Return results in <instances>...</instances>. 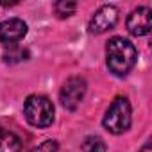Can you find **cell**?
<instances>
[{
	"label": "cell",
	"instance_id": "cell-1",
	"mask_svg": "<svg viewBox=\"0 0 152 152\" xmlns=\"http://www.w3.org/2000/svg\"><path fill=\"white\" fill-rule=\"evenodd\" d=\"M106 56H107V68L115 75L122 77V75H127L132 70V66L136 64L138 50L129 39L115 36L107 41Z\"/></svg>",
	"mask_w": 152,
	"mask_h": 152
},
{
	"label": "cell",
	"instance_id": "cell-2",
	"mask_svg": "<svg viewBox=\"0 0 152 152\" xmlns=\"http://www.w3.org/2000/svg\"><path fill=\"white\" fill-rule=\"evenodd\" d=\"M131 122H132V116H131L129 100L125 97H116L104 115V120H102L104 127L111 134H124L125 131H129Z\"/></svg>",
	"mask_w": 152,
	"mask_h": 152
},
{
	"label": "cell",
	"instance_id": "cell-3",
	"mask_svg": "<svg viewBox=\"0 0 152 152\" xmlns=\"http://www.w3.org/2000/svg\"><path fill=\"white\" fill-rule=\"evenodd\" d=\"M23 115L34 127H48L54 122V104L45 95H31L25 100Z\"/></svg>",
	"mask_w": 152,
	"mask_h": 152
},
{
	"label": "cell",
	"instance_id": "cell-4",
	"mask_svg": "<svg viewBox=\"0 0 152 152\" xmlns=\"http://www.w3.org/2000/svg\"><path fill=\"white\" fill-rule=\"evenodd\" d=\"M84 95H86V81L83 77H70L63 84L59 97H61V104L66 109L75 111V109L81 106Z\"/></svg>",
	"mask_w": 152,
	"mask_h": 152
},
{
	"label": "cell",
	"instance_id": "cell-5",
	"mask_svg": "<svg viewBox=\"0 0 152 152\" xmlns=\"http://www.w3.org/2000/svg\"><path fill=\"white\" fill-rule=\"evenodd\" d=\"M118 22V9L115 6H102L95 11L90 20V32L91 34H104L113 29Z\"/></svg>",
	"mask_w": 152,
	"mask_h": 152
},
{
	"label": "cell",
	"instance_id": "cell-6",
	"mask_svg": "<svg viewBox=\"0 0 152 152\" xmlns=\"http://www.w3.org/2000/svg\"><path fill=\"white\" fill-rule=\"evenodd\" d=\"M25 34H27V23L20 18H9L0 22V43L6 45L18 43L20 39H23Z\"/></svg>",
	"mask_w": 152,
	"mask_h": 152
},
{
	"label": "cell",
	"instance_id": "cell-7",
	"mask_svg": "<svg viewBox=\"0 0 152 152\" xmlns=\"http://www.w3.org/2000/svg\"><path fill=\"white\" fill-rule=\"evenodd\" d=\"M150 9L148 7H138L134 9L127 18V31L132 36H147L150 32Z\"/></svg>",
	"mask_w": 152,
	"mask_h": 152
},
{
	"label": "cell",
	"instance_id": "cell-8",
	"mask_svg": "<svg viewBox=\"0 0 152 152\" xmlns=\"http://www.w3.org/2000/svg\"><path fill=\"white\" fill-rule=\"evenodd\" d=\"M0 152H23V143L13 131L0 129Z\"/></svg>",
	"mask_w": 152,
	"mask_h": 152
},
{
	"label": "cell",
	"instance_id": "cell-9",
	"mask_svg": "<svg viewBox=\"0 0 152 152\" xmlns=\"http://www.w3.org/2000/svg\"><path fill=\"white\" fill-rule=\"evenodd\" d=\"M83 152H106V141L100 136H88L83 141Z\"/></svg>",
	"mask_w": 152,
	"mask_h": 152
},
{
	"label": "cell",
	"instance_id": "cell-10",
	"mask_svg": "<svg viewBox=\"0 0 152 152\" xmlns=\"http://www.w3.org/2000/svg\"><path fill=\"white\" fill-rule=\"evenodd\" d=\"M77 9V4L75 2H57L54 4V11L59 18H66V16H72Z\"/></svg>",
	"mask_w": 152,
	"mask_h": 152
},
{
	"label": "cell",
	"instance_id": "cell-11",
	"mask_svg": "<svg viewBox=\"0 0 152 152\" xmlns=\"http://www.w3.org/2000/svg\"><path fill=\"white\" fill-rule=\"evenodd\" d=\"M27 56H29V52H27L25 48H15V50L7 52L4 57H6V61H7V63H18V61L27 59Z\"/></svg>",
	"mask_w": 152,
	"mask_h": 152
},
{
	"label": "cell",
	"instance_id": "cell-12",
	"mask_svg": "<svg viewBox=\"0 0 152 152\" xmlns=\"http://www.w3.org/2000/svg\"><path fill=\"white\" fill-rule=\"evenodd\" d=\"M32 152H57V141H54V140H47V141L39 143Z\"/></svg>",
	"mask_w": 152,
	"mask_h": 152
},
{
	"label": "cell",
	"instance_id": "cell-13",
	"mask_svg": "<svg viewBox=\"0 0 152 152\" xmlns=\"http://www.w3.org/2000/svg\"><path fill=\"white\" fill-rule=\"evenodd\" d=\"M140 152H150V141H147L143 147H141V150Z\"/></svg>",
	"mask_w": 152,
	"mask_h": 152
}]
</instances>
